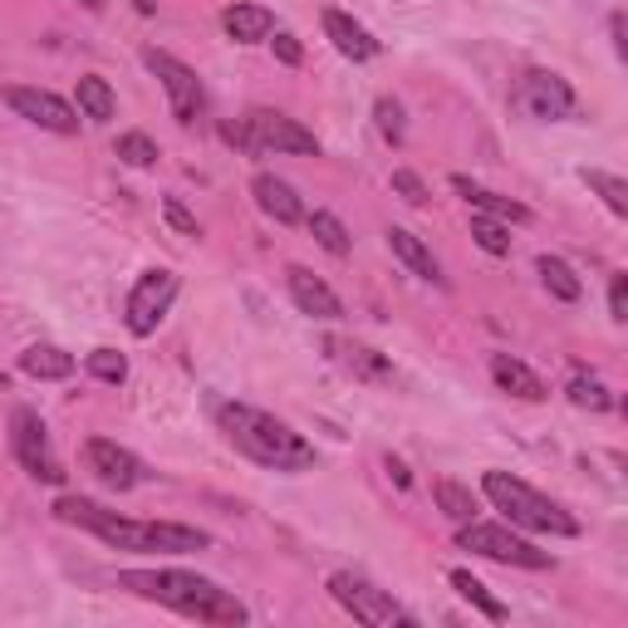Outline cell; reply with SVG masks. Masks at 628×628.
Listing matches in <instances>:
<instances>
[{
  "label": "cell",
  "instance_id": "6da1fadb",
  "mask_svg": "<svg viewBox=\"0 0 628 628\" xmlns=\"http://www.w3.org/2000/svg\"><path fill=\"white\" fill-rule=\"evenodd\" d=\"M118 589L153 599V604L172 608L182 618H196V624H245L251 618L235 594H226L221 584H212L202 575H186V569H123Z\"/></svg>",
  "mask_w": 628,
  "mask_h": 628
},
{
  "label": "cell",
  "instance_id": "7a4b0ae2",
  "mask_svg": "<svg viewBox=\"0 0 628 628\" xmlns=\"http://www.w3.org/2000/svg\"><path fill=\"white\" fill-rule=\"evenodd\" d=\"M216 422H221L226 442H231L235 451H245L251 461H261V467H270V471H310L314 467V447L290 422L270 418V412L245 408V402H221Z\"/></svg>",
  "mask_w": 628,
  "mask_h": 628
},
{
  "label": "cell",
  "instance_id": "3957f363",
  "mask_svg": "<svg viewBox=\"0 0 628 628\" xmlns=\"http://www.w3.org/2000/svg\"><path fill=\"white\" fill-rule=\"evenodd\" d=\"M481 491H486V500L496 510H506L510 526L540 530V535H579V520L569 516L559 500L540 496V491H530L526 481L506 476V471H486V476H481Z\"/></svg>",
  "mask_w": 628,
  "mask_h": 628
},
{
  "label": "cell",
  "instance_id": "277c9868",
  "mask_svg": "<svg viewBox=\"0 0 628 628\" xmlns=\"http://www.w3.org/2000/svg\"><path fill=\"white\" fill-rule=\"evenodd\" d=\"M457 545L471 550V555L496 559V565H516V569H550V565H555L545 550H535L530 540L510 535L506 526H476V520H467L461 535H457Z\"/></svg>",
  "mask_w": 628,
  "mask_h": 628
},
{
  "label": "cell",
  "instance_id": "5b68a950",
  "mask_svg": "<svg viewBox=\"0 0 628 628\" xmlns=\"http://www.w3.org/2000/svg\"><path fill=\"white\" fill-rule=\"evenodd\" d=\"M329 594L339 599V604L349 608L359 624H378V628L383 624H412V614L388 594V589L369 584L363 575H349V569H339V575L329 579Z\"/></svg>",
  "mask_w": 628,
  "mask_h": 628
},
{
  "label": "cell",
  "instance_id": "8992f818",
  "mask_svg": "<svg viewBox=\"0 0 628 628\" xmlns=\"http://www.w3.org/2000/svg\"><path fill=\"white\" fill-rule=\"evenodd\" d=\"M10 447H15L20 467L35 481H49V486L64 481V467H59L55 447H49V432H45V422H39V412H29V408L10 412Z\"/></svg>",
  "mask_w": 628,
  "mask_h": 628
},
{
  "label": "cell",
  "instance_id": "52a82bcc",
  "mask_svg": "<svg viewBox=\"0 0 628 628\" xmlns=\"http://www.w3.org/2000/svg\"><path fill=\"white\" fill-rule=\"evenodd\" d=\"M172 300H177V275L172 270H143L137 285L128 290V329H133L137 339H147V334L162 324V314L172 310Z\"/></svg>",
  "mask_w": 628,
  "mask_h": 628
},
{
  "label": "cell",
  "instance_id": "ba28073f",
  "mask_svg": "<svg viewBox=\"0 0 628 628\" xmlns=\"http://www.w3.org/2000/svg\"><path fill=\"white\" fill-rule=\"evenodd\" d=\"M241 123L251 147H265V153H319V137L310 128H300L294 118L275 113V108H251Z\"/></svg>",
  "mask_w": 628,
  "mask_h": 628
},
{
  "label": "cell",
  "instance_id": "9c48e42d",
  "mask_svg": "<svg viewBox=\"0 0 628 628\" xmlns=\"http://www.w3.org/2000/svg\"><path fill=\"white\" fill-rule=\"evenodd\" d=\"M143 64L153 69L157 78H162V88H167V104H172V113L182 118V123H192V118L206 108L202 78H196L192 69L182 64V59H172V55H167V49H147V55H143Z\"/></svg>",
  "mask_w": 628,
  "mask_h": 628
},
{
  "label": "cell",
  "instance_id": "30bf717a",
  "mask_svg": "<svg viewBox=\"0 0 628 628\" xmlns=\"http://www.w3.org/2000/svg\"><path fill=\"white\" fill-rule=\"evenodd\" d=\"M5 104L15 108L25 123L45 128V133H78V108H69L59 94H49V88H5Z\"/></svg>",
  "mask_w": 628,
  "mask_h": 628
},
{
  "label": "cell",
  "instance_id": "8fae6325",
  "mask_svg": "<svg viewBox=\"0 0 628 628\" xmlns=\"http://www.w3.org/2000/svg\"><path fill=\"white\" fill-rule=\"evenodd\" d=\"M520 104H526L535 118L555 123V118L575 113V88H569L559 74H550V69H526V74H520Z\"/></svg>",
  "mask_w": 628,
  "mask_h": 628
},
{
  "label": "cell",
  "instance_id": "7c38bea8",
  "mask_svg": "<svg viewBox=\"0 0 628 628\" xmlns=\"http://www.w3.org/2000/svg\"><path fill=\"white\" fill-rule=\"evenodd\" d=\"M84 461H88V471H94L98 481H108V486H118V491H128V486H137V481H143V461H137L128 447L108 442V437H94V442H88V447H84Z\"/></svg>",
  "mask_w": 628,
  "mask_h": 628
},
{
  "label": "cell",
  "instance_id": "4fadbf2b",
  "mask_svg": "<svg viewBox=\"0 0 628 628\" xmlns=\"http://www.w3.org/2000/svg\"><path fill=\"white\" fill-rule=\"evenodd\" d=\"M285 285H290L294 304H300L304 314H314V319H343V300H339V294H334L314 270H304V265H290V270H285Z\"/></svg>",
  "mask_w": 628,
  "mask_h": 628
},
{
  "label": "cell",
  "instance_id": "5bb4252c",
  "mask_svg": "<svg viewBox=\"0 0 628 628\" xmlns=\"http://www.w3.org/2000/svg\"><path fill=\"white\" fill-rule=\"evenodd\" d=\"M251 192H255V206H261L270 221H280V226H294V221H304V202H300V192H294L285 177H275V172H261L251 182Z\"/></svg>",
  "mask_w": 628,
  "mask_h": 628
},
{
  "label": "cell",
  "instance_id": "9a60e30c",
  "mask_svg": "<svg viewBox=\"0 0 628 628\" xmlns=\"http://www.w3.org/2000/svg\"><path fill=\"white\" fill-rule=\"evenodd\" d=\"M324 349L334 353V359L343 363V369L353 373V378H363V383H392L398 373H392V363L383 359L378 349H369V343H353V339H329Z\"/></svg>",
  "mask_w": 628,
  "mask_h": 628
},
{
  "label": "cell",
  "instance_id": "2e32d148",
  "mask_svg": "<svg viewBox=\"0 0 628 628\" xmlns=\"http://www.w3.org/2000/svg\"><path fill=\"white\" fill-rule=\"evenodd\" d=\"M324 35H329L334 49H339L343 59H353V64L378 55V39H373L353 15H343V10H324Z\"/></svg>",
  "mask_w": 628,
  "mask_h": 628
},
{
  "label": "cell",
  "instance_id": "e0dca14e",
  "mask_svg": "<svg viewBox=\"0 0 628 628\" xmlns=\"http://www.w3.org/2000/svg\"><path fill=\"white\" fill-rule=\"evenodd\" d=\"M491 378H496V388L510 392V398H526V402L550 398L545 383H540V373H530L516 353H491Z\"/></svg>",
  "mask_w": 628,
  "mask_h": 628
},
{
  "label": "cell",
  "instance_id": "ac0fdd59",
  "mask_svg": "<svg viewBox=\"0 0 628 628\" xmlns=\"http://www.w3.org/2000/svg\"><path fill=\"white\" fill-rule=\"evenodd\" d=\"M388 245H392V255H398V261L418 275V280L442 285V265H437V255L422 245V235H412L408 226H388Z\"/></svg>",
  "mask_w": 628,
  "mask_h": 628
},
{
  "label": "cell",
  "instance_id": "d6986e66",
  "mask_svg": "<svg viewBox=\"0 0 628 628\" xmlns=\"http://www.w3.org/2000/svg\"><path fill=\"white\" fill-rule=\"evenodd\" d=\"M451 186H457L461 196H467V206H476L481 216H496V221H530V212L520 202H510V196H500V192H486V186H476L471 177H451Z\"/></svg>",
  "mask_w": 628,
  "mask_h": 628
},
{
  "label": "cell",
  "instance_id": "ffe728a7",
  "mask_svg": "<svg viewBox=\"0 0 628 628\" xmlns=\"http://www.w3.org/2000/svg\"><path fill=\"white\" fill-rule=\"evenodd\" d=\"M221 25H226V35H231L235 45H255V39H265L275 29V15L265 5H231L221 15Z\"/></svg>",
  "mask_w": 628,
  "mask_h": 628
},
{
  "label": "cell",
  "instance_id": "44dd1931",
  "mask_svg": "<svg viewBox=\"0 0 628 628\" xmlns=\"http://www.w3.org/2000/svg\"><path fill=\"white\" fill-rule=\"evenodd\" d=\"M20 369L29 378H69L74 373V353H64L59 343H35V349L20 353Z\"/></svg>",
  "mask_w": 628,
  "mask_h": 628
},
{
  "label": "cell",
  "instance_id": "7402d4cb",
  "mask_svg": "<svg viewBox=\"0 0 628 628\" xmlns=\"http://www.w3.org/2000/svg\"><path fill=\"white\" fill-rule=\"evenodd\" d=\"M565 392H569V402H575V408H584V412H608V408H614V392H608L604 383H599L594 373H584V369L569 373Z\"/></svg>",
  "mask_w": 628,
  "mask_h": 628
},
{
  "label": "cell",
  "instance_id": "603a6c76",
  "mask_svg": "<svg viewBox=\"0 0 628 628\" xmlns=\"http://www.w3.org/2000/svg\"><path fill=\"white\" fill-rule=\"evenodd\" d=\"M113 88H108V78H98V74H84L78 78V113L84 118H94V123H108L113 118Z\"/></svg>",
  "mask_w": 628,
  "mask_h": 628
},
{
  "label": "cell",
  "instance_id": "cb8c5ba5",
  "mask_svg": "<svg viewBox=\"0 0 628 628\" xmlns=\"http://www.w3.org/2000/svg\"><path fill=\"white\" fill-rule=\"evenodd\" d=\"M535 270H540V280H545V290L555 294V300L575 304L579 294H584V285H579V275L569 270L565 261H555V255H540V261H535Z\"/></svg>",
  "mask_w": 628,
  "mask_h": 628
},
{
  "label": "cell",
  "instance_id": "d4e9b609",
  "mask_svg": "<svg viewBox=\"0 0 628 628\" xmlns=\"http://www.w3.org/2000/svg\"><path fill=\"white\" fill-rule=\"evenodd\" d=\"M451 589H457V594L467 599L471 608H481V614H486L491 624H506V604H496V599L486 594V584H481L476 575H467V569H451Z\"/></svg>",
  "mask_w": 628,
  "mask_h": 628
},
{
  "label": "cell",
  "instance_id": "484cf974",
  "mask_svg": "<svg viewBox=\"0 0 628 628\" xmlns=\"http://www.w3.org/2000/svg\"><path fill=\"white\" fill-rule=\"evenodd\" d=\"M310 231H314V241H319L329 255H349L353 251V235L343 231V221L334 212H314L310 216Z\"/></svg>",
  "mask_w": 628,
  "mask_h": 628
},
{
  "label": "cell",
  "instance_id": "4316f807",
  "mask_svg": "<svg viewBox=\"0 0 628 628\" xmlns=\"http://www.w3.org/2000/svg\"><path fill=\"white\" fill-rule=\"evenodd\" d=\"M432 496H437V506L447 510V516L457 520V526L476 520V500H471V491L457 486V481H437V486H432Z\"/></svg>",
  "mask_w": 628,
  "mask_h": 628
},
{
  "label": "cell",
  "instance_id": "83f0119b",
  "mask_svg": "<svg viewBox=\"0 0 628 628\" xmlns=\"http://www.w3.org/2000/svg\"><path fill=\"white\" fill-rule=\"evenodd\" d=\"M471 241L481 245L486 255H510V231L496 221V216H471Z\"/></svg>",
  "mask_w": 628,
  "mask_h": 628
},
{
  "label": "cell",
  "instance_id": "f1b7e54d",
  "mask_svg": "<svg viewBox=\"0 0 628 628\" xmlns=\"http://www.w3.org/2000/svg\"><path fill=\"white\" fill-rule=\"evenodd\" d=\"M584 182L604 196L614 216H628V182H618V177H608V172H584Z\"/></svg>",
  "mask_w": 628,
  "mask_h": 628
},
{
  "label": "cell",
  "instance_id": "f546056e",
  "mask_svg": "<svg viewBox=\"0 0 628 628\" xmlns=\"http://www.w3.org/2000/svg\"><path fill=\"white\" fill-rule=\"evenodd\" d=\"M88 373H94L98 383H123L128 378V359L118 349H94V353H88Z\"/></svg>",
  "mask_w": 628,
  "mask_h": 628
},
{
  "label": "cell",
  "instance_id": "4dcf8cb0",
  "mask_svg": "<svg viewBox=\"0 0 628 628\" xmlns=\"http://www.w3.org/2000/svg\"><path fill=\"white\" fill-rule=\"evenodd\" d=\"M118 157L133 162V167H153L157 162V143L147 133H123V137H118Z\"/></svg>",
  "mask_w": 628,
  "mask_h": 628
},
{
  "label": "cell",
  "instance_id": "1f68e13d",
  "mask_svg": "<svg viewBox=\"0 0 628 628\" xmlns=\"http://www.w3.org/2000/svg\"><path fill=\"white\" fill-rule=\"evenodd\" d=\"M373 118H378V133L388 137V143H402V104L398 98H378V104H373Z\"/></svg>",
  "mask_w": 628,
  "mask_h": 628
},
{
  "label": "cell",
  "instance_id": "d6a6232c",
  "mask_svg": "<svg viewBox=\"0 0 628 628\" xmlns=\"http://www.w3.org/2000/svg\"><path fill=\"white\" fill-rule=\"evenodd\" d=\"M392 192H398L402 202H412V206L427 202V186H422V177L408 172V167H398V172H392Z\"/></svg>",
  "mask_w": 628,
  "mask_h": 628
},
{
  "label": "cell",
  "instance_id": "836d02e7",
  "mask_svg": "<svg viewBox=\"0 0 628 628\" xmlns=\"http://www.w3.org/2000/svg\"><path fill=\"white\" fill-rule=\"evenodd\" d=\"M162 212H167V221H172L182 235H202V226H196V216L186 212L182 202H172V196H167V202H162Z\"/></svg>",
  "mask_w": 628,
  "mask_h": 628
},
{
  "label": "cell",
  "instance_id": "e575fe53",
  "mask_svg": "<svg viewBox=\"0 0 628 628\" xmlns=\"http://www.w3.org/2000/svg\"><path fill=\"white\" fill-rule=\"evenodd\" d=\"M608 314L628 319V275H614V285H608Z\"/></svg>",
  "mask_w": 628,
  "mask_h": 628
},
{
  "label": "cell",
  "instance_id": "d590c367",
  "mask_svg": "<svg viewBox=\"0 0 628 628\" xmlns=\"http://www.w3.org/2000/svg\"><path fill=\"white\" fill-rule=\"evenodd\" d=\"M275 59H280V64H300V39L294 35H285V29H275Z\"/></svg>",
  "mask_w": 628,
  "mask_h": 628
},
{
  "label": "cell",
  "instance_id": "8d00e7d4",
  "mask_svg": "<svg viewBox=\"0 0 628 628\" xmlns=\"http://www.w3.org/2000/svg\"><path fill=\"white\" fill-rule=\"evenodd\" d=\"M221 137L235 147H251V137H245V123H221Z\"/></svg>",
  "mask_w": 628,
  "mask_h": 628
},
{
  "label": "cell",
  "instance_id": "74e56055",
  "mask_svg": "<svg viewBox=\"0 0 628 628\" xmlns=\"http://www.w3.org/2000/svg\"><path fill=\"white\" fill-rule=\"evenodd\" d=\"M608 29H614V49H618V59H628V39H624V15H614V20H608Z\"/></svg>",
  "mask_w": 628,
  "mask_h": 628
},
{
  "label": "cell",
  "instance_id": "f35d334b",
  "mask_svg": "<svg viewBox=\"0 0 628 628\" xmlns=\"http://www.w3.org/2000/svg\"><path fill=\"white\" fill-rule=\"evenodd\" d=\"M388 476H392V481H398V486H402V491H408V486H412V471H408V467H402V461H398V457H388Z\"/></svg>",
  "mask_w": 628,
  "mask_h": 628
},
{
  "label": "cell",
  "instance_id": "ab89813d",
  "mask_svg": "<svg viewBox=\"0 0 628 628\" xmlns=\"http://www.w3.org/2000/svg\"><path fill=\"white\" fill-rule=\"evenodd\" d=\"M133 10H137V15H153V10H157V0H133Z\"/></svg>",
  "mask_w": 628,
  "mask_h": 628
},
{
  "label": "cell",
  "instance_id": "60d3db41",
  "mask_svg": "<svg viewBox=\"0 0 628 628\" xmlns=\"http://www.w3.org/2000/svg\"><path fill=\"white\" fill-rule=\"evenodd\" d=\"M78 5H84V10H104L108 0H78Z\"/></svg>",
  "mask_w": 628,
  "mask_h": 628
},
{
  "label": "cell",
  "instance_id": "b9f144b4",
  "mask_svg": "<svg viewBox=\"0 0 628 628\" xmlns=\"http://www.w3.org/2000/svg\"><path fill=\"white\" fill-rule=\"evenodd\" d=\"M5 388H10V373H5V369H0V392H5Z\"/></svg>",
  "mask_w": 628,
  "mask_h": 628
}]
</instances>
